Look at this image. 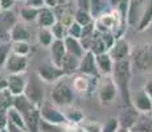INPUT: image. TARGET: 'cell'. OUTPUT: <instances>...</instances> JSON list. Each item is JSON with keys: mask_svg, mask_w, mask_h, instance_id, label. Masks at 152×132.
Instances as JSON below:
<instances>
[{"mask_svg": "<svg viewBox=\"0 0 152 132\" xmlns=\"http://www.w3.org/2000/svg\"><path fill=\"white\" fill-rule=\"evenodd\" d=\"M151 24H152V0H148L142 12V16H140L138 24H136V29L139 32H144L150 28Z\"/></svg>", "mask_w": 152, "mask_h": 132, "instance_id": "obj_23", "label": "cell"}, {"mask_svg": "<svg viewBox=\"0 0 152 132\" xmlns=\"http://www.w3.org/2000/svg\"><path fill=\"white\" fill-rule=\"evenodd\" d=\"M4 89H7V78L0 75V90H4Z\"/></svg>", "mask_w": 152, "mask_h": 132, "instance_id": "obj_48", "label": "cell"}, {"mask_svg": "<svg viewBox=\"0 0 152 132\" xmlns=\"http://www.w3.org/2000/svg\"><path fill=\"white\" fill-rule=\"evenodd\" d=\"M91 78L93 77H87V75L78 73L72 81L74 90L80 94H87V91L90 89V79Z\"/></svg>", "mask_w": 152, "mask_h": 132, "instance_id": "obj_25", "label": "cell"}, {"mask_svg": "<svg viewBox=\"0 0 152 132\" xmlns=\"http://www.w3.org/2000/svg\"><path fill=\"white\" fill-rule=\"evenodd\" d=\"M8 124V111H0V128H5Z\"/></svg>", "mask_w": 152, "mask_h": 132, "instance_id": "obj_43", "label": "cell"}, {"mask_svg": "<svg viewBox=\"0 0 152 132\" xmlns=\"http://www.w3.org/2000/svg\"><path fill=\"white\" fill-rule=\"evenodd\" d=\"M64 78L56 82L50 91V101L58 107H68V106L73 104V101H74L75 90L73 87V83H69Z\"/></svg>", "mask_w": 152, "mask_h": 132, "instance_id": "obj_3", "label": "cell"}, {"mask_svg": "<svg viewBox=\"0 0 152 132\" xmlns=\"http://www.w3.org/2000/svg\"><path fill=\"white\" fill-rule=\"evenodd\" d=\"M74 21H77L78 24H81L82 26H86L91 23H94L90 11H85V9H78L75 8V13H74Z\"/></svg>", "mask_w": 152, "mask_h": 132, "instance_id": "obj_31", "label": "cell"}, {"mask_svg": "<svg viewBox=\"0 0 152 132\" xmlns=\"http://www.w3.org/2000/svg\"><path fill=\"white\" fill-rule=\"evenodd\" d=\"M19 21L12 9L0 11V42H11V29Z\"/></svg>", "mask_w": 152, "mask_h": 132, "instance_id": "obj_9", "label": "cell"}, {"mask_svg": "<svg viewBox=\"0 0 152 132\" xmlns=\"http://www.w3.org/2000/svg\"><path fill=\"white\" fill-rule=\"evenodd\" d=\"M0 11H1V8H0Z\"/></svg>", "mask_w": 152, "mask_h": 132, "instance_id": "obj_53", "label": "cell"}, {"mask_svg": "<svg viewBox=\"0 0 152 132\" xmlns=\"http://www.w3.org/2000/svg\"><path fill=\"white\" fill-rule=\"evenodd\" d=\"M25 5H31L34 8H42L45 7V1L44 0H25Z\"/></svg>", "mask_w": 152, "mask_h": 132, "instance_id": "obj_42", "label": "cell"}, {"mask_svg": "<svg viewBox=\"0 0 152 132\" xmlns=\"http://www.w3.org/2000/svg\"><path fill=\"white\" fill-rule=\"evenodd\" d=\"M36 74L46 83H56V82H58L64 77H66L62 67L56 65L52 61L42 62L41 65H39V67L36 69Z\"/></svg>", "mask_w": 152, "mask_h": 132, "instance_id": "obj_7", "label": "cell"}, {"mask_svg": "<svg viewBox=\"0 0 152 132\" xmlns=\"http://www.w3.org/2000/svg\"><path fill=\"white\" fill-rule=\"evenodd\" d=\"M40 115L41 119L46 120L50 123H57V124H69L68 119H66L64 110H61V107H58L57 104H54L52 101H45L40 106Z\"/></svg>", "mask_w": 152, "mask_h": 132, "instance_id": "obj_6", "label": "cell"}, {"mask_svg": "<svg viewBox=\"0 0 152 132\" xmlns=\"http://www.w3.org/2000/svg\"><path fill=\"white\" fill-rule=\"evenodd\" d=\"M13 104V95L8 89L0 90V111H8Z\"/></svg>", "mask_w": 152, "mask_h": 132, "instance_id": "obj_32", "label": "cell"}, {"mask_svg": "<svg viewBox=\"0 0 152 132\" xmlns=\"http://www.w3.org/2000/svg\"><path fill=\"white\" fill-rule=\"evenodd\" d=\"M0 130H1V128H0Z\"/></svg>", "mask_w": 152, "mask_h": 132, "instance_id": "obj_54", "label": "cell"}, {"mask_svg": "<svg viewBox=\"0 0 152 132\" xmlns=\"http://www.w3.org/2000/svg\"><path fill=\"white\" fill-rule=\"evenodd\" d=\"M64 114H65L66 119H68L69 124H80L81 122L85 119V114L82 110L77 107H73L72 104L68 106V107H64Z\"/></svg>", "mask_w": 152, "mask_h": 132, "instance_id": "obj_26", "label": "cell"}, {"mask_svg": "<svg viewBox=\"0 0 152 132\" xmlns=\"http://www.w3.org/2000/svg\"><path fill=\"white\" fill-rule=\"evenodd\" d=\"M113 9L109 0H90V13L93 19L97 20L102 15L110 12Z\"/></svg>", "mask_w": 152, "mask_h": 132, "instance_id": "obj_20", "label": "cell"}, {"mask_svg": "<svg viewBox=\"0 0 152 132\" xmlns=\"http://www.w3.org/2000/svg\"><path fill=\"white\" fill-rule=\"evenodd\" d=\"M113 9H116L122 16L127 20L128 8H130V0H109Z\"/></svg>", "mask_w": 152, "mask_h": 132, "instance_id": "obj_33", "label": "cell"}, {"mask_svg": "<svg viewBox=\"0 0 152 132\" xmlns=\"http://www.w3.org/2000/svg\"><path fill=\"white\" fill-rule=\"evenodd\" d=\"M70 1H72V0H70Z\"/></svg>", "mask_w": 152, "mask_h": 132, "instance_id": "obj_55", "label": "cell"}, {"mask_svg": "<svg viewBox=\"0 0 152 132\" xmlns=\"http://www.w3.org/2000/svg\"><path fill=\"white\" fill-rule=\"evenodd\" d=\"M130 103L140 114H152V98L145 93L144 89H140L135 93H131Z\"/></svg>", "mask_w": 152, "mask_h": 132, "instance_id": "obj_12", "label": "cell"}, {"mask_svg": "<svg viewBox=\"0 0 152 132\" xmlns=\"http://www.w3.org/2000/svg\"><path fill=\"white\" fill-rule=\"evenodd\" d=\"M11 49H12V53L20 55H29L32 50L31 42L28 41H11Z\"/></svg>", "mask_w": 152, "mask_h": 132, "instance_id": "obj_30", "label": "cell"}, {"mask_svg": "<svg viewBox=\"0 0 152 132\" xmlns=\"http://www.w3.org/2000/svg\"><path fill=\"white\" fill-rule=\"evenodd\" d=\"M132 132H152V114H139V118L131 128Z\"/></svg>", "mask_w": 152, "mask_h": 132, "instance_id": "obj_24", "label": "cell"}, {"mask_svg": "<svg viewBox=\"0 0 152 132\" xmlns=\"http://www.w3.org/2000/svg\"><path fill=\"white\" fill-rule=\"evenodd\" d=\"M131 75H132V63H131V58L123 61H116L114 63L113 69V77L115 82L116 87H118L119 95H121L122 101L126 104H130V82H131Z\"/></svg>", "mask_w": 152, "mask_h": 132, "instance_id": "obj_1", "label": "cell"}, {"mask_svg": "<svg viewBox=\"0 0 152 132\" xmlns=\"http://www.w3.org/2000/svg\"><path fill=\"white\" fill-rule=\"evenodd\" d=\"M39 11L40 8H34V7H31V5L24 4V7L20 9L19 17L24 23H34L37 20V16H39Z\"/></svg>", "mask_w": 152, "mask_h": 132, "instance_id": "obj_28", "label": "cell"}, {"mask_svg": "<svg viewBox=\"0 0 152 132\" xmlns=\"http://www.w3.org/2000/svg\"><path fill=\"white\" fill-rule=\"evenodd\" d=\"M68 125L66 124H57V123H50V122H46V120L41 119L40 120L39 132H68Z\"/></svg>", "mask_w": 152, "mask_h": 132, "instance_id": "obj_29", "label": "cell"}, {"mask_svg": "<svg viewBox=\"0 0 152 132\" xmlns=\"http://www.w3.org/2000/svg\"><path fill=\"white\" fill-rule=\"evenodd\" d=\"M5 128H7L8 132H28L25 128H21V127H19V125L12 124V123H10V122H8V124Z\"/></svg>", "mask_w": 152, "mask_h": 132, "instance_id": "obj_44", "label": "cell"}, {"mask_svg": "<svg viewBox=\"0 0 152 132\" xmlns=\"http://www.w3.org/2000/svg\"><path fill=\"white\" fill-rule=\"evenodd\" d=\"M8 122L12 123V124H16L19 125V127L21 128H25L27 130V127H25V122H24V118L21 116V114L19 112V111L16 110V108L13 107H10V110H8Z\"/></svg>", "mask_w": 152, "mask_h": 132, "instance_id": "obj_34", "label": "cell"}, {"mask_svg": "<svg viewBox=\"0 0 152 132\" xmlns=\"http://www.w3.org/2000/svg\"><path fill=\"white\" fill-rule=\"evenodd\" d=\"M16 0H0V8L1 11H10L13 8Z\"/></svg>", "mask_w": 152, "mask_h": 132, "instance_id": "obj_41", "label": "cell"}, {"mask_svg": "<svg viewBox=\"0 0 152 132\" xmlns=\"http://www.w3.org/2000/svg\"><path fill=\"white\" fill-rule=\"evenodd\" d=\"M68 132H86L81 124H69L68 125Z\"/></svg>", "mask_w": 152, "mask_h": 132, "instance_id": "obj_45", "label": "cell"}, {"mask_svg": "<svg viewBox=\"0 0 152 132\" xmlns=\"http://www.w3.org/2000/svg\"><path fill=\"white\" fill-rule=\"evenodd\" d=\"M50 29H52V32H53L56 40H64L68 36V26L64 24L62 21H60V20H57L56 24L52 26Z\"/></svg>", "mask_w": 152, "mask_h": 132, "instance_id": "obj_36", "label": "cell"}, {"mask_svg": "<svg viewBox=\"0 0 152 132\" xmlns=\"http://www.w3.org/2000/svg\"><path fill=\"white\" fill-rule=\"evenodd\" d=\"M16 1H25V0H16Z\"/></svg>", "mask_w": 152, "mask_h": 132, "instance_id": "obj_52", "label": "cell"}, {"mask_svg": "<svg viewBox=\"0 0 152 132\" xmlns=\"http://www.w3.org/2000/svg\"><path fill=\"white\" fill-rule=\"evenodd\" d=\"M118 132H131V130H128V128H126V127H121Z\"/></svg>", "mask_w": 152, "mask_h": 132, "instance_id": "obj_49", "label": "cell"}, {"mask_svg": "<svg viewBox=\"0 0 152 132\" xmlns=\"http://www.w3.org/2000/svg\"><path fill=\"white\" fill-rule=\"evenodd\" d=\"M0 132H8V131H7V128H1V130H0Z\"/></svg>", "mask_w": 152, "mask_h": 132, "instance_id": "obj_51", "label": "cell"}, {"mask_svg": "<svg viewBox=\"0 0 152 132\" xmlns=\"http://www.w3.org/2000/svg\"><path fill=\"white\" fill-rule=\"evenodd\" d=\"M82 32H83V26L81 24H78L77 21H73L72 24L68 26V36L75 37V39H81V37H82Z\"/></svg>", "mask_w": 152, "mask_h": 132, "instance_id": "obj_39", "label": "cell"}, {"mask_svg": "<svg viewBox=\"0 0 152 132\" xmlns=\"http://www.w3.org/2000/svg\"><path fill=\"white\" fill-rule=\"evenodd\" d=\"M36 37H37L39 44L41 46H44V48H49L56 40V37H54V34H53V32H52L50 28H41V26H39V31H37Z\"/></svg>", "mask_w": 152, "mask_h": 132, "instance_id": "obj_27", "label": "cell"}, {"mask_svg": "<svg viewBox=\"0 0 152 132\" xmlns=\"http://www.w3.org/2000/svg\"><path fill=\"white\" fill-rule=\"evenodd\" d=\"M28 65H29L28 55H20L16 54V53H11L4 69L8 74H24L28 69Z\"/></svg>", "mask_w": 152, "mask_h": 132, "instance_id": "obj_11", "label": "cell"}, {"mask_svg": "<svg viewBox=\"0 0 152 132\" xmlns=\"http://www.w3.org/2000/svg\"><path fill=\"white\" fill-rule=\"evenodd\" d=\"M122 127L121 120L119 118H115V116H111L103 123V128H102V132H118L119 128Z\"/></svg>", "mask_w": 152, "mask_h": 132, "instance_id": "obj_37", "label": "cell"}, {"mask_svg": "<svg viewBox=\"0 0 152 132\" xmlns=\"http://www.w3.org/2000/svg\"><path fill=\"white\" fill-rule=\"evenodd\" d=\"M139 114H140L139 111L130 103L127 107V110H123L118 116L119 120H121L122 127H126V128H128V130H131L132 125L135 124V122L138 120Z\"/></svg>", "mask_w": 152, "mask_h": 132, "instance_id": "obj_17", "label": "cell"}, {"mask_svg": "<svg viewBox=\"0 0 152 132\" xmlns=\"http://www.w3.org/2000/svg\"><path fill=\"white\" fill-rule=\"evenodd\" d=\"M143 89L145 90V93L148 94V95L151 96L152 98V79H150V81H147L144 83V87H143Z\"/></svg>", "mask_w": 152, "mask_h": 132, "instance_id": "obj_47", "label": "cell"}, {"mask_svg": "<svg viewBox=\"0 0 152 132\" xmlns=\"http://www.w3.org/2000/svg\"><path fill=\"white\" fill-rule=\"evenodd\" d=\"M58 1H60V4H61V5H64V4H68L70 0H58Z\"/></svg>", "mask_w": 152, "mask_h": 132, "instance_id": "obj_50", "label": "cell"}, {"mask_svg": "<svg viewBox=\"0 0 152 132\" xmlns=\"http://www.w3.org/2000/svg\"><path fill=\"white\" fill-rule=\"evenodd\" d=\"M28 79L24 77V74H8L7 78V89L13 96L23 95L25 93Z\"/></svg>", "mask_w": 152, "mask_h": 132, "instance_id": "obj_14", "label": "cell"}, {"mask_svg": "<svg viewBox=\"0 0 152 132\" xmlns=\"http://www.w3.org/2000/svg\"><path fill=\"white\" fill-rule=\"evenodd\" d=\"M109 54L115 62L116 61L128 60V58H131V54H132V48L124 37H119V39L114 41V44L109 49Z\"/></svg>", "mask_w": 152, "mask_h": 132, "instance_id": "obj_10", "label": "cell"}, {"mask_svg": "<svg viewBox=\"0 0 152 132\" xmlns=\"http://www.w3.org/2000/svg\"><path fill=\"white\" fill-rule=\"evenodd\" d=\"M12 106L21 114L23 118H24L27 131L28 132H39L40 120H41L39 106L32 103L24 94H23V95L13 96V104Z\"/></svg>", "mask_w": 152, "mask_h": 132, "instance_id": "obj_2", "label": "cell"}, {"mask_svg": "<svg viewBox=\"0 0 152 132\" xmlns=\"http://www.w3.org/2000/svg\"><path fill=\"white\" fill-rule=\"evenodd\" d=\"M11 41H28L31 42V31L24 21H17L11 29Z\"/></svg>", "mask_w": 152, "mask_h": 132, "instance_id": "obj_18", "label": "cell"}, {"mask_svg": "<svg viewBox=\"0 0 152 132\" xmlns=\"http://www.w3.org/2000/svg\"><path fill=\"white\" fill-rule=\"evenodd\" d=\"M97 94L102 104H111L119 95L118 87L111 75H102L97 85Z\"/></svg>", "mask_w": 152, "mask_h": 132, "instance_id": "obj_5", "label": "cell"}, {"mask_svg": "<svg viewBox=\"0 0 152 132\" xmlns=\"http://www.w3.org/2000/svg\"><path fill=\"white\" fill-rule=\"evenodd\" d=\"M80 60H81V58H78V57H75V55L66 53V55L64 57L62 62H61V67H62V70H64V73H65L66 77H70V75L78 73Z\"/></svg>", "mask_w": 152, "mask_h": 132, "instance_id": "obj_22", "label": "cell"}, {"mask_svg": "<svg viewBox=\"0 0 152 132\" xmlns=\"http://www.w3.org/2000/svg\"><path fill=\"white\" fill-rule=\"evenodd\" d=\"M78 73L87 75V77H93V78H98L99 75H101L99 74L98 67H97L95 54L91 50H86L85 52V54L81 57Z\"/></svg>", "mask_w": 152, "mask_h": 132, "instance_id": "obj_13", "label": "cell"}, {"mask_svg": "<svg viewBox=\"0 0 152 132\" xmlns=\"http://www.w3.org/2000/svg\"><path fill=\"white\" fill-rule=\"evenodd\" d=\"M42 79L39 75H34L33 78L28 79L27 87H25V93L24 95L27 96L32 103H34L36 106H41L45 102V96H44V86H42Z\"/></svg>", "mask_w": 152, "mask_h": 132, "instance_id": "obj_8", "label": "cell"}, {"mask_svg": "<svg viewBox=\"0 0 152 132\" xmlns=\"http://www.w3.org/2000/svg\"><path fill=\"white\" fill-rule=\"evenodd\" d=\"M64 41H65L66 53H69V54H73V55H75V57L81 58L85 54V52H86L80 39H75V37H72V36H66L65 39H64Z\"/></svg>", "mask_w": 152, "mask_h": 132, "instance_id": "obj_21", "label": "cell"}, {"mask_svg": "<svg viewBox=\"0 0 152 132\" xmlns=\"http://www.w3.org/2000/svg\"><path fill=\"white\" fill-rule=\"evenodd\" d=\"M74 3L75 8H78V9L90 11V0H74Z\"/></svg>", "mask_w": 152, "mask_h": 132, "instance_id": "obj_40", "label": "cell"}, {"mask_svg": "<svg viewBox=\"0 0 152 132\" xmlns=\"http://www.w3.org/2000/svg\"><path fill=\"white\" fill-rule=\"evenodd\" d=\"M45 1V7H49V8H53V9H56L57 7H60V1L58 0H44Z\"/></svg>", "mask_w": 152, "mask_h": 132, "instance_id": "obj_46", "label": "cell"}, {"mask_svg": "<svg viewBox=\"0 0 152 132\" xmlns=\"http://www.w3.org/2000/svg\"><path fill=\"white\" fill-rule=\"evenodd\" d=\"M57 20H58V17H57L56 9L49 8V7H42L39 11V16H37L36 23L41 28H52Z\"/></svg>", "mask_w": 152, "mask_h": 132, "instance_id": "obj_15", "label": "cell"}, {"mask_svg": "<svg viewBox=\"0 0 152 132\" xmlns=\"http://www.w3.org/2000/svg\"><path fill=\"white\" fill-rule=\"evenodd\" d=\"M12 53L11 42H0V67H4L10 54Z\"/></svg>", "mask_w": 152, "mask_h": 132, "instance_id": "obj_38", "label": "cell"}, {"mask_svg": "<svg viewBox=\"0 0 152 132\" xmlns=\"http://www.w3.org/2000/svg\"><path fill=\"white\" fill-rule=\"evenodd\" d=\"M131 63L142 73L152 71V44H143L132 50Z\"/></svg>", "mask_w": 152, "mask_h": 132, "instance_id": "obj_4", "label": "cell"}, {"mask_svg": "<svg viewBox=\"0 0 152 132\" xmlns=\"http://www.w3.org/2000/svg\"><path fill=\"white\" fill-rule=\"evenodd\" d=\"M50 49V57L52 62H54L56 65L61 66L64 57L66 55V48H65V41L64 40H54V42L49 46Z\"/></svg>", "mask_w": 152, "mask_h": 132, "instance_id": "obj_19", "label": "cell"}, {"mask_svg": "<svg viewBox=\"0 0 152 132\" xmlns=\"http://www.w3.org/2000/svg\"><path fill=\"white\" fill-rule=\"evenodd\" d=\"M95 61H97V67L99 70L101 75H111L113 74L114 63L115 61L111 58L109 52L101 53V54H95Z\"/></svg>", "mask_w": 152, "mask_h": 132, "instance_id": "obj_16", "label": "cell"}, {"mask_svg": "<svg viewBox=\"0 0 152 132\" xmlns=\"http://www.w3.org/2000/svg\"><path fill=\"white\" fill-rule=\"evenodd\" d=\"M83 127V130L86 132H102V128H103V124L99 123L98 120H93V119H86L85 118L82 122L80 123Z\"/></svg>", "mask_w": 152, "mask_h": 132, "instance_id": "obj_35", "label": "cell"}]
</instances>
